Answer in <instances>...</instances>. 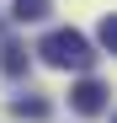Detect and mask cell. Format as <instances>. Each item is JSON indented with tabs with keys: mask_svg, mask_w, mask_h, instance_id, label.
Returning a JSON list of instances; mask_svg holds the SVG:
<instances>
[{
	"mask_svg": "<svg viewBox=\"0 0 117 123\" xmlns=\"http://www.w3.org/2000/svg\"><path fill=\"white\" fill-rule=\"evenodd\" d=\"M37 54H43V64H53V70H90V64H96L90 37H85V32H74V27L48 32L43 43H37Z\"/></svg>",
	"mask_w": 117,
	"mask_h": 123,
	"instance_id": "6da1fadb",
	"label": "cell"
},
{
	"mask_svg": "<svg viewBox=\"0 0 117 123\" xmlns=\"http://www.w3.org/2000/svg\"><path fill=\"white\" fill-rule=\"evenodd\" d=\"M69 107L74 112H101L106 107V86H101V80H74V91H69Z\"/></svg>",
	"mask_w": 117,
	"mask_h": 123,
	"instance_id": "7a4b0ae2",
	"label": "cell"
},
{
	"mask_svg": "<svg viewBox=\"0 0 117 123\" xmlns=\"http://www.w3.org/2000/svg\"><path fill=\"white\" fill-rule=\"evenodd\" d=\"M11 112H16V118H27V123H43V118L53 112V102H48V96H16V102H11Z\"/></svg>",
	"mask_w": 117,
	"mask_h": 123,
	"instance_id": "3957f363",
	"label": "cell"
},
{
	"mask_svg": "<svg viewBox=\"0 0 117 123\" xmlns=\"http://www.w3.org/2000/svg\"><path fill=\"white\" fill-rule=\"evenodd\" d=\"M0 70L5 75H27V48L21 43H0Z\"/></svg>",
	"mask_w": 117,
	"mask_h": 123,
	"instance_id": "277c9868",
	"label": "cell"
},
{
	"mask_svg": "<svg viewBox=\"0 0 117 123\" xmlns=\"http://www.w3.org/2000/svg\"><path fill=\"white\" fill-rule=\"evenodd\" d=\"M11 16H16V22H43V16H48V0H11Z\"/></svg>",
	"mask_w": 117,
	"mask_h": 123,
	"instance_id": "5b68a950",
	"label": "cell"
},
{
	"mask_svg": "<svg viewBox=\"0 0 117 123\" xmlns=\"http://www.w3.org/2000/svg\"><path fill=\"white\" fill-rule=\"evenodd\" d=\"M96 43H101L106 54H117V22H112V16H101V27H96Z\"/></svg>",
	"mask_w": 117,
	"mask_h": 123,
	"instance_id": "8992f818",
	"label": "cell"
}]
</instances>
